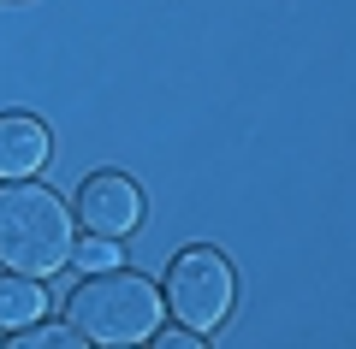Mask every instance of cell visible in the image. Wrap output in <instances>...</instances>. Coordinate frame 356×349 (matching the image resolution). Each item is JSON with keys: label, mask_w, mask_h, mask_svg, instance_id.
Here are the masks:
<instances>
[{"label": "cell", "mask_w": 356, "mask_h": 349, "mask_svg": "<svg viewBox=\"0 0 356 349\" xmlns=\"http://www.w3.org/2000/svg\"><path fill=\"white\" fill-rule=\"evenodd\" d=\"M48 166V125L30 112H0V178H36Z\"/></svg>", "instance_id": "cell-5"}, {"label": "cell", "mask_w": 356, "mask_h": 349, "mask_svg": "<svg viewBox=\"0 0 356 349\" xmlns=\"http://www.w3.org/2000/svg\"><path fill=\"white\" fill-rule=\"evenodd\" d=\"M232 296H238V278H232V261L220 249H178L172 266H166V290L161 302L178 314V325L191 332H214L232 314Z\"/></svg>", "instance_id": "cell-3"}, {"label": "cell", "mask_w": 356, "mask_h": 349, "mask_svg": "<svg viewBox=\"0 0 356 349\" xmlns=\"http://www.w3.org/2000/svg\"><path fill=\"white\" fill-rule=\"evenodd\" d=\"M125 349H137V343H125Z\"/></svg>", "instance_id": "cell-10"}, {"label": "cell", "mask_w": 356, "mask_h": 349, "mask_svg": "<svg viewBox=\"0 0 356 349\" xmlns=\"http://www.w3.org/2000/svg\"><path fill=\"white\" fill-rule=\"evenodd\" d=\"M161 290L149 284L143 273L131 266H113V273H83V284L72 290L65 302V320L102 349H125V343H143V337L161 332Z\"/></svg>", "instance_id": "cell-2"}, {"label": "cell", "mask_w": 356, "mask_h": 349, "mask_svg": "<svg viewBox=\"0 0 356 349\" xmlns=\"http://www.w3.org/2000/svg\"><path fill=\"white\" fill-rule=\"evenodd\" d=\"M72 207L36 178L0 189V266L24 278H54L72 261Z\"/></svg>", "instance_id": "cell-1"}, {"label": "cell", "mask_w": 356, "mask_h": 349, "mask_svg": "<svg viewBox=\"0 0 356 349\" xmlns=\"http://www.w3.org/2000/svg\"><path fill=\"white\" fill-rule=\"evenodd\" d=\"M72 266H77V273H113V266H125V243H113V237H77L72 243Z\"/></svg>", "instance_id": "cell-8"}, {"label": "cell", "mask_w": 356, "mask_h": 349, "mask_svg": "<svg viewBox=\"0 0 356 349\" xmlns=\"http://www.w3.org/2000/svg\"><path fill=\"white\" fill-rule=\"evenodd\" d=\"M154 349H208V337L202 332H191V325H178V332H154Z\"/></svg>", "instance_id": "cell-9"}, {"label": "cell", "mask_w": 356, "mask_h": 349, "mask_svg": "<svg viewBox=\"0 0 356 349\" xmlns=\"http://www.w3.org/2000/svg\"><path fill=\"white\" fill-rule=\"evenodd\" d=\"M72 219L83 225L89 237H113V243H125L131 231L143 225V189L131 184L125 172H95V178H83V184H77Z\"/></svg>", "instance_id": "cell-4"}, {"label": "cell", "mask_w": 356, "mask_h": 349, "mask_svg": "<svg viewBox=\"0 0 356 349\" xmlns=\"http://www.w3.org/2000/svg\"><path fill=\"white\" fill-rule=\"evenodd\" d=\"M0 349H89V337L77 332L72 320H65V325H42L36 320V325H24V332H13Z\"/></svg>", "instance_id": "cell-7"}, {"label": "cell", "mask_w": 356, "mask_h": 349, "mask_svg": "<svg viewBox=\"0 0 356 349\" xmlns=\"http://www.w3.org/2000/svg\"><path fill=\"white\" fill-rule=\"evenodd\" d=\"M48 314V290L24 273H0V332H24Z\"/></svg>", "instance_id": "cell-6"}]
</instances>
